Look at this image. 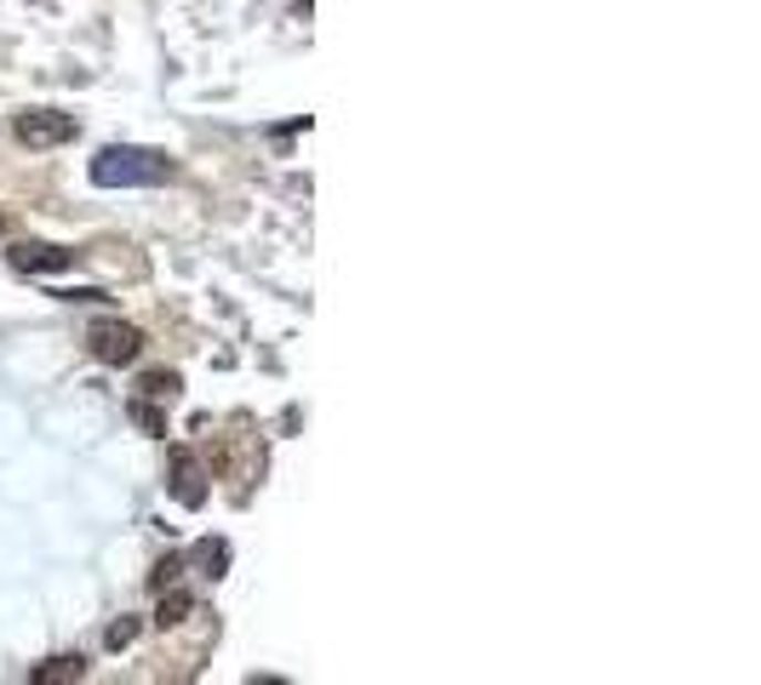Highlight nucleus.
Masks as SVG:
<instances>
[{"label":"nucleus","instance_id":"f257e3e1","mask_svg":"<svg viewBox=\"0 0 761 685\" xmlns=\"http://www.w3.org/2000/svg\"><path fill=\"white\" fill-rule=\"evenodd\" d=\"M173 178H178V166L160 149L110 144V149L92 155V183L97 189H155V183H173Z\"/></svg>","mask_w":761,"mask_h":685},{"label":"nucleus","instance_id":"f03ea898","mask_svg":"<svg viewBox=\"0 0 761 685\" xmlns=\"http://www.w3.org/2000/svg\"><path fill=\"white\" fill-rule=\"evenodd\" d=\"M86 349H92L97 366H132V360L144 355V331L126 326V320H97L86 331Z\"/></svg>","mask_w":761,"mask_h":685},{"label":"nucleus","instance_id":"7ed1b4c3","mask_svg":"<svg viewBox=\"0 0 761 685\" xmlns=\"http://www.w3.org/2000/svg\"><path fill=\"white\" fill-rule=\"evenodd\" d=\"M12 131H18V144H29V149H58V144H70V137H75V115H63V109H23L12 120Z\"/></svg>","mask_w":761,"mask_h":685},{"label":"nucleus","instance_id":"20e7f679","mask_svg":"<svg viewBox=\"0 0 761 685\" xmlns=\"http://www.w3.org/2000/svg\"><path fill=\"white\" fill-rule=\"evenodd\" d=\"M7 263L18 274H63V268L75 263V252L70 246H52V240H18V246L7 252Z\"/></svg>","mask_w":761,"mask_h":685},{"label":"nucleus","instance_id":"39448f33","mask_svg":"<svg viewBox=\"0 0 761 685\" xmlns=\"http://www.w3.org/2000/svg\"><path fill=\"white\" fill-rule=\"evenodd\" d=\"M167 492L184 503V508H201L207 503V468H201V457H195L189 452V445H178V452H173V479H167Z\"/></svg>","mask_w":761,"mask_h":685},{"label":"nucleus","instance_id":"423d86ee","mask_svg":"<svg viewBox=\"0 0 761 685\" xmlns=\"http://www.w3.org/2000/svg\"><path fill=\"white\" fill-rule=\"evenodd\" d=\"M189 611H195V594L178 589V582H167V589H160V605H155V629H178Z\"/></svg>","mask_w":761,"mask_h":685},{"label":"nucleus","instance_id":"0eeeda50","mask_svg":"<svg viewBox=\"0 0 761 685\" xmlns=\"http://www.w3.org/2000/svg\"><path fill=\"white\" fill-rule=\"evenodd\" d=\"M138 394H144V400H160V405H173V400L184 394V377H178V371H144V377H138Z\"/></svg>","mask_w":761,"mask_h":685},{"label":"nucleus","instance_id":"6e6552de","mask_svg":"<svg viewBox=\"0 0 761 685\" xmlns=\"http://www.w3.org/2000/svg\"><path fill=\"white\" fill-rule=\"evenodd\" d=\"M81 674H86V657L75 651V657H52V663H41L29 679H35V685H63V679H81Z\"/></svg>","mask_w":761,"mask_h":685},{"label":"nucleus","instance_id":"1a4fd4ad","mask_svg":"<svg viewBox=\"0 0 761 685\" xmlns=\"http://www.w3.org/2000/svg\"><path fill=\"white\" fill-rule=\"evenodd\" d=\"M195 566H207V577H223V571H229V542H223V537L195 542Z\"/></svg>","mask_w":761,"mask_h":685},{"label":"nucleus","instance_id":"9d476101","mask_svg":"<svg viewBox=\"0 0 761 685\" xmlns=\"http://www.w3.org/2000/svg\"><path fill=\"white\" fill-rule=\"evenodd\" d=\"M126 411H132V423H138L144 434H167V411H155V405H149L144 394H138V400H132Z\"/></svg>","mask_w":761,"mask_h":685},{"label":"nucleus","instance_id":"9b49d317","mask_svg":"<svg viewBox=\"0 0 761 685\" xmlns=\"http://www.w3.org/2000/svg\"><path fill=\"white\" fill-rule=\"evenodd\" d=\"M104 640H110V651H126L132 640H138V623H132V616H121V623H110Z\"/></svg>","mask_w":761,"mask_h":685},{"label":"nucleus","instance_id":"f8f14e48","mask_svg":"<svg viewBox=\"0 0 761 685\" xmlns=\"http://www.w3.org/2000/svg\"><path fill=\"white\" fill-rule=\"evenodd\" d=\"M178 571H184V560L173 555V560H160L155 566V589H167V582H178Z\"/></svg>","mask_w":761,"mask_h":685},{"label":"nucleus","instance_id":"ddd939ff","mask_svg":"<svg viewBox=\"0 0 761 685\" xmlns=\"http://www.w3.org/2000/svg\"><path fill=\"white\" fill-rule=\"evenodd\" d=\"M0 234H7V218H0Z\"/></svg>","mask_w":761,"mask_h":685}]
</instances>
